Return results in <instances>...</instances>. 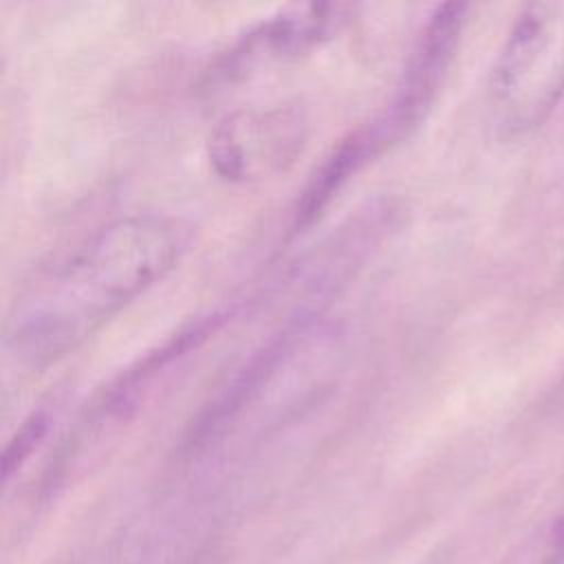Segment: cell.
<instances>
[{
    "instance_id": "6da1fadb",
    "label": "cell",
    "mask_w": 564,
    "mask_h": 564,
    "mask_svg": "<svg viewBox=\"0 0 564 564\" xmlns=\"http://www.w3.org/2000/svg\"><path fill=\"white\" fill-rule=\"evenodd\" d=\"M189 242L192 229L163 214H130L95 229L22 286L7 324L11 352L29 366L73 352L161 282Z\"/></svg>"
},
{
    "instance_id": "7a4b0ae2",
    "label": "cell",
    "mask_w": 564,
    "mask_h": 564,
    "mask_svg": "<svg viewBox=\"0 0 564 564\" xmlns=\"http://www.w3.org/2000/svg\"><path fill=\"white\" fill-rule=\"evenodd\" d=\"M339 352L335 330L313 319H297L262 346L207 405L189 443H212L247 416L302 412L328 388L339 368Z\"/></svg>"
},
{
    "instance_id": "3957f363",
    "label": "cell",
    "mask_w": 564,
    "mask_h": 564,
    "mask_svg": "<svg viewBox=\"0 0 564 564\" xmlns=\"http://www.w3.org/2000/svg\"><path fill=\"white\" fill-rule=\"evenodd\" d=\"M564 95V2H529L516 15L491 66L489 119L498 137L540 128Z\"/></svg>"
},
{
    "instance_id": "277c9868",
    "label": "cell",
    "mask_w": 564,
    "mask_h": 564,
    "mask_svg": "<svg viewBox=\"0 0 564 564\" xmlns=\"http://www.w3.org/2000/svg\"><path fill=\"white\" fill-rule=\"evenodd\" d=\"M467 9L465 2H445L430 13L386 106L348 134L366 165L427 119L460 44Z\"/></svg>"
},
{
    "instance_id": "5b68a950",
    "label": "cell",
    "mask_w": 564,
    "mask_h": 564,
    "mask_svg": "<svg viewBox=\"0 0 564 564\" xmlns=\"http://www.w3.org/2000/svg\"><path fill=\"white\" fill-rule=\"evenodd\" d=\"M308 123L295 106L236 110L209 134L214 172L231 183L262 181L295 161L304 150Z\"/></svg>"
},
{
    "instance_id": "8992f818",
    "label": "cell",
    "mask_w": 564,
    "mask_h": 564,
    "mask_svg": "<svg viewBox=\"0 0 564 564\" xmlns=\"http://www.w3.org/2000/svg\"><path fill=\"white\" fill-rule=\"evenodd\" d=\"M355 4L304 2L293 4L249 29L218 62L220 82L242 79L260 66L306 53L335 37L352 18Z\"/></svg>"
},
{
    "instance_id": "52a82bcc",
    "label": "cell",
    "mask_w": 564,
    "mask_h": 564,
    "mask_svg": "<svg viewBox=\"0 0 564 564\" xmlns=\"http://www.w3.org/2000/svg\"><path fill=\"white\" fill-rule=\"evenodd\" d=\"M48 410L40 408L33 410L29 414V419L22 423V427L18 430V434L11 438L7 452H4V476H9L18 465H22V460L29 456V452L33 449V445L44 436L46 427H48Z\"/></svg>"
},
{
    "instance_id": "ba28073f",
    "label": "cell",
    "mask_w": 564,
    "mask_h": 564,
    "mask_svg": "<svg viewBox=\"0 0 564 564\" xmlns=\"http://www.w3.org/2000/svg\"><path fill=\"white\" fill-rule=\"evenodd\" d=\"M553 546H555L560 553H564V511H562V516L557 518V522L553 524Z\"/></svg>"
}]
</instances>
